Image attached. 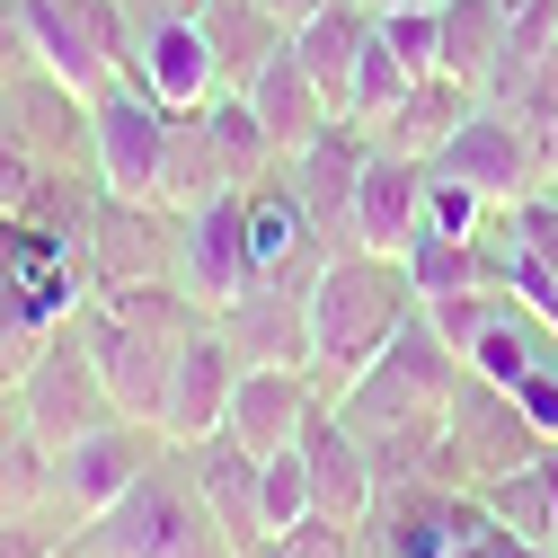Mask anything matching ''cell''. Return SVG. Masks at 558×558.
<instances>
[{"mask_svg":"<svg viewBox=\"0 0 558 558\" xmlns=\"http://www.w3.org/2000/svg\"><path fill=\"white\" fill-rule=\"evenodd\" d=\"M408 311H416V284L399 257L337 248L311 284V381H319V399H345V381H364L373 355L408 328Z\"/></svg>","mask_w":558,"mask_h":558,"instance_id":"obj_1","label":"cell"},{"mask_svg":"<svg viewBox=\"0 0 558 558\" xmlns=\"http://www.w3.org/2000/svg\"><path fill=\"white\" fill-rule=\"evenodd\" d=\"M62 558H240V549H231V532L214 514H204L195 478H186V452H160L107 514H89L62 541Z\"/></svg>","mask_w":558,"mask_h":558,"instance_id":"obj_2","label":"cell"},{"mask_svg":"<svg viewBox=\"0 0 558 558\" xmlns=\"http://www.w3.org/2000/svg\"><path fill=\"white\" fill-rule=\"evenodd\" d=\"M541 444L549 435L514 408L506 381L461 373L452 399H444V435L426 444V487H487V478H506V470H532Z\"/></svg>","mask_w":558,"mask_h":558,"instance_id":"obj_3","label":"cell"},{"mask_svg":"<svg viewBox=\"0 0 558 558\" xmlns=\"http://www.w3.org/2000/svg\"><path fill=\"white\" fill-rule=\"evenodd\" d=\"M169 133H178V116H169L143 81H133V72H116V81L89 98V178H98L107 195H143V204H160Z\"/></svg>","mask_w":558,"mask_h":558,"instance_id":"obj_4","label":"cell"},{"mask_svg":"<svg viewBox=\"0 0 558 558\" xmlns=\"http://www.w3.org/2000/svg\"><path fill=\"white\" fill-rule=\"evenodd\" d=\"M160 452H169V444H160V426H143V416H107V426L72 435V444L53 452V532L72 541V532H81L89 514H107Z\"/></svg>","mask_w":558,"mask_h":558,"instance_id":"obj_5","label":"cell"},{"mask_svg":"<svg viewBox=\"0 0 558 558\" xmlns=\"http://www.w3.org/2000/svg\"><path fill=\"white\" fill-rule=\"evenodd\" d=\"M19 416L62 452L72 435H89V426H107L116 416V390H107V373H98V355L81 345V328L62 319L53 337H45V355L27 364V381H19Z\"/></svg>","mask_w":558,"mask_h":558,"instance_id":"obj_6","label":"cell"},{"mask_svg":"<svg viewBox=\"0 0 558 558\" xmlns=\"http://www.w3.org/2000/svg\"><path fill=\"white\" fill-rule=\"evenodd\" d=\"M435 169H452V178H470L487 204H497V214H506V204H523L541 178H549V143H541V133L532 124H514L506 107H470L461 116V133H452V143L435 151Z\"/></svg>","mask_w":558,"mask_h":558,"instance_id":"obj_7","label":"cell"},{"mask_svg":"<svg viewBox=\"0 0 558 558\" xmlns=\"http://www.w3.org/2000/svg\"><path fill=\"white\" fill-rule=\"evenodd\" d=\"M72 328H81V345L98 355V373H107V390H116V416H143V426H160V399H169V364H178V345L151 337L143 319L107 311L98 293H81Z\"/></svg>","mask_w":558,"mask_h":558,"instance_id":"obj_8","label":"cell"},{"mask_svg":"<svg viewBox=\"0 0 558 558\" xmlns=\"http://www.w3.org/2000/svg\"><path fill=\"white\" fill-rule=\"evenodd\" d=\"M81 248H89V284H160V275H178V214L98 186Z\"/></svg>","mask_w":558,"mask_h":558,"instance_id":"obj_9","label":"cell"},{"mask_svg":"<svg viewBox=\"0 0 558 558\" xmlns=\"http://www.w3.org/2000/svg\"><path fill=\"white\" fill-rule=\"evenodd\" d=\"M364 160H373V124H355V116H328L311 143L284 160L302 214L319 222L328 248H355V186H364Z\"/></svg>","mask_w":558,"mask_h":558,"instance_id":"obj_10","label":"cell"},{"mask_svg":"<svg viewBox=\"0 0 558 558\" xmlns=\"http://www.w3.org/2000/svg\"><path fill=\"white\" fill-rule=\"evenodd\" d=\"M248 275H257V266H248V186L186 204V214H178V284H186L204 311H222Z\"/></svg>","mask_w":558,"mask_h":558,"instance_id":"obj_11","label":"cell"},{"mask_svg":"<svg viewBox=\"0 0 558 558\" xmlns=\"http://www.w3.org/2000/svg\"><path fill=\"white\" fill-rule=\"evenodd\" d=\"M231 390H240V355H231V337L222 328H195L178 345V364H169V399H160V444L186 452L204 435H222L231 426Z\"/></svg>","mask_w":558,"mask_h":558,"instance_id":"obj_12","label":"cell"},{"mask_svg":"<svg viewBox=\"0 0 558 558\" xmlns=\"http://www.w3.org/2000/svg\"><path fill=\"white\" fill-rule=\"evenodd\" d=\"M214 328L231 337L240 364H293V373H311V293L302 284L248 275V284L214 311Z\"/></svg>","mask_w":558,"mask_h":558,"instance_id":"obj_13","label":"cell"},{"mask_svg":"<svg viewBox=\"0 0 558 558\" xmlns=\"http://www.w3.org/2000/svg\"><path fill=\"white\" fill-rule=\"evenodd\" d=\"M302 461H311V514L364 532L373 506H381V470H373V452L355 444V426H345L328 399L311 408V426H302Z\"/></svg>","mask_w":558,"mask_h":558,"instance_id":"obj_14","label":"cell"},{"mask_svg":"<svg viewBox=\"0 0 558 558\" xmlns=\"http://www.w3.org/2000/svg\"><path fill=\"white\" fill-rule=\"evenodd\" d=\"M133 81H143L169 116H204L231 81H222V62L214 45H204L195 19H169V27H143V45H133Z\"/></svg>","mask_w":558,"mask_h":558,"instance_id":"obj_15","label":"cell"},{"mask_svg":"<svg viewBox=\"0 0 558 558\" xmlns=\"http://www.w3.org/2000/svg\"><path fill=\"white\" fill-rule=\"evenodd\" d=\"M186 478H195L204 514H214V523L231 532V549H240V558H257V549H266V506H257V452H248L240 435H204V444H186Z\"/></svg>","mask_w":558,"mask_h":558,"instance_id":"obj_16","label":"cell"},{"mask_svg":"<svg viewBox=\"0 0 558 558\" xmlns=\"http://www.w3.org/2000/svg\"><path fill=\"white\" fill-rule=\"evenodd\" d=\"M311 408H319V381H311V373H293V364H240V390H231V426H222V435H240V444L266 461V452L302 444Z\"/></svg>","mask_w":558,"mask_h":558,"instance_id":"obj_17","label":"cell"},{"mask_svg":"<svg viewBox=\"0 0 558 558\" xmlns=\"http://www.w3.org/2000/svg\"><path fill=\"white\" fill-rule=\"evenodd\" d=\"M240 98H248V116L266 124V143H275V160H293V151L311 143V133H319V124L337 116V107H328V89H319V81L302 72V53H293V36L275 45V53L257 62L248 81H240Z\"/></svg>","mask_w":558,"mask_h":558,"instance_id":"obj_18","label":"cell"},{"mask_svg":"<svg viewBox=\"0 0 558 558\" xmlns=\"http://www.w3.org/2000/svg\"><path fill=\"white\" fill-rule=\"evenodd\" d=\"M416 222H426V160H399V151H381V143H373L364 186H355V248L399 257Z\"/></svg>","mask_w":558,"mask_h":558,"instance_id":"obj_19","label":"cell"},{"mask_svg":"<svg viewBox=\"0 0 558 558\" xmlns=\"http://www.w3.org/2000/svg\"><path fill=\"white\" fill-rule=\"evenodd\" d=\"M470 107H478V89H461L452 72H426V81H416V89L373 124V143H381V151H399V160H435L452 133H461V116H470Z\"/></svg>","mask_w":558,"mask_h":558,"instance_id":"obj_20","label":"cell"},{"mask_svg":"<svg viewBox=\"0 0 558 558\" xmlns=\"http://www.w3.org/2000/svg\"><path fill=\"white\" fill-rule=\"evenodd\" d=\"M284 36H293V53H302V72L328 89V107L345 116V81H355V53H364L373 19L355 10V0H319V10H311V19H293Z\"/></svg>","mask_w":558,"mask_h":558,"instance_id":"obj_21","label":"cell"},{"mask_svg":"<svg viewBox=\"0 0 558 558\" xmlns=\"http://www.w3.org/2000/svg\"><path fill=\"white\" fill-rule=\"evenodd\" d=\"M435 36H444V72L487 98L506 62V0H435Z\"/></svg>","mask_w":558,"mask_h":558,"instance_id":"obj_22","label":"cell"},{"mask_svg":"<svg viewBox=\"0 0 558 558\" xmlns=\"http://www.w3.org/2000/svg\"><path fill=\"white\" fill-rule=\"evenodd\" d=\"M399 266H408L416 302H444V293H470V284H497V266H487V240H478V231H435V222H416V231H408Z\"/></svg>","mask_w":558,"mask_h":558,"instance_id":"obj_23","label":"cell"},{"mask_svg":"<svg viewBox=\"0 0 558 558\" xmlns=\"http://www.w3.org/2000/svg\"><path fill=\"white\" fill-rule=\"evenodd\" d=\"M195 27H204V45H214V62H222V81H231V89L257 72L275 45H284V19H275L266 0H204Z\"/></svg>","mask_w":558,"mask_h":558,"instance_id":"obj_24","label":"cell"},{"mask_svg":"<svg viewBox=\"0 0 558 558\" xmlns=\"http://www.w3.org/2000/svg\"><path fill=\"white\" fill-rule=\"evenodd\" d=\"M0 514L10 523H53V444L27 416L0 426Z\"/></svg>","mask_w":558,"mask_h":558,"instance_id":"obj_25","label":"cell"},{"mask_svg":"<svg viewBox=\"0 0 558 558\" xmlns=\"http://www.w3.org/2000/svg\"><path fill=\"white\" fill-rule=\"evenodd\" d=\"M487 107H506L514 124H532L541 143L558 133V45H541L532 62H497V81H487Z\"/></svg>","mask_w":558,"mask_h":558,"instance_id":"obj_26","label":"cell"},{"mask_svg":"<svg viewBox=\"0 0 558 558\" xmlns=\"http://www.w3.org/2000/svg\"><path fill=\"white\" fill-rule=\"evenodd\" d=\"M478 497H487V514H497L514 541H541V549H558V497H549L541 461H532V470H506V478H487Z\"/></svg>","mask_w":558,"mask_h":558,"instance_id":"obj_27","label":"cell"},{"mask_svg":"<svg viewBox=\"0 0 558 558\" xmlns=\"http://www.w3.org/2000/svg\"><path fill=\"white\" fill-rule=\"evenodd\" d=\"M408 89H416V72H408V62L381 45V27H373V36H364V53H355V81H345V116H355V124H381Z\"/></svg>","mask_w":558,"mask_h":558,"instance_id":"obj_28","label":"cell"},{"mask_svg":"<svg viewBox=\"0 0 558 558\" xmlns=\"http://www.w3.org/2000/svg\"><path fill=\"white\" fill-rule=\"evenodd\" d=\"M257 506H266V541L311 514V461H302V444H284V452L257 461Z\"/></svg>","mask_w":558,"mask_h":558,"instance_id":"obj_29","label":"cell"},{"mask_svg":"<svg viewBox=\"0 0 558 558\" xmlns=\"http://www.w3.org/2000/svg\"><path fill=\"white\" fill-rule=\"evenodd\" d=\"M257 558H364V541L345 532V523H328V514H302V523H284Z\"/></svg>","mask_w":558,"mask_h":558,"instance_id":"obj_30","label":"cell"},{"mask_svg":"<svg viewBox=\"0 0 558 558\" xmlns=\"http://www.w3.org/2000/svg\"><path fill=\"white\" fill-rule=\"evenodd\" d=\"M373 27H381V45L408 62L416 81H426V72H444V36H435V10H390V19H373Z\"/></svg>","mask_w":558,"mask_h":558,"instance_id":"obj_31","label":"cell"},{"mask_svg":"<svg viewBox=\"0 0 558 558\" xmlns=\"http://www.w3.org/2000/svg\"><path fill=\"white\" fill-rule=\"evenodd\" d=\"M36 186H45V160L27 143H0V214H27Z\"/></svg>","mask_w":558,"mask_h":558,"instance_id":"obj_32","label":"cell"},{"mask_svg":"<svg viewBox=\"0 0 558 558\" xmlns=\"http://www.w3.org/2000/svg\"><path fill=\"white\" fill-rule=\"evenodd\" d=\"M0 558H62V532H53V523H10V514H0Z\"/></svg>","mask_w":558,"mask_h":558,"instance_id":"obj_33","label":"cell"},{"mask_svg":"<svg viewBox=\"0 0 558 558\" xmlns=\"http://www.w3.org/2000/svg\"><path fill=\"white\" fill-rule=\"evenodd\" d=\"M364 19H390V10H435V0H355Z\"/></svg>","mask_w":558,"mask_h":558,"instance_id":"obj_34","label":"cell"},{"mask_svg":"<svg viewBox=\"0 0 558 558\" xmlns=\"http://www.w3.org/2000/svg\"><path fill=\"white\" fill-rule=\"evenodd\" d=\"M266 10H275V19L293 27V19H311V10H319V0H266Z\"/></svg>","mask_w":558,"mask_h":558,"instance_id":"obj_35","label":"cell"},{"mask_svg":"<svg viewBox=\"0 0 558 558\" xmlns=\"http://www.w3.org/2000/svg\"><path fill=\"white\" fill-rule=\"evenodd\" d=\"M10 416H19V390H10V381H0V426H10Z\"/></svg>","mask_w":558,"mask_h":558,"instance_id":"obj_36","label":"cell"},{"mask_svg":"<svg viewBox=\"0 0 558 558\" xmlns=\"http://www.w3.org/2000/svg\"><path fill=\"white\" fill-rule=\"evenodd\" d=\"M514 558H558V549H541V541H523V549H514Z\"/></svg>","mask_w":558,"mask_h":558,"instance_id":"obj_37","label":"cell"},{"mask_svg":"<svg viewBox=\"0 0 558 558\" xmlns=\"http://www.w3.org/2000/svg\"><path fill=\"white\" fill-rule=\"evenodd\" d=\"M549 186H558V133H549Z\"/></svg>","mask_w":558,"mask_h":558,"instance_id":"obj_38","label":"cell"},{"mask_svg":"<svg viewBox=\"0 0 558 558\" xmlns=\"http://www.w3.org/2000/svg\"><path fill=\"white\" fill-rule=\"evenodd\" d=\"M506 10H523V0H506Z\"/></svg>","mask_w":558,"mask_h":558,"instance_id":"obj_39","label":"cell"}]
</instances>
